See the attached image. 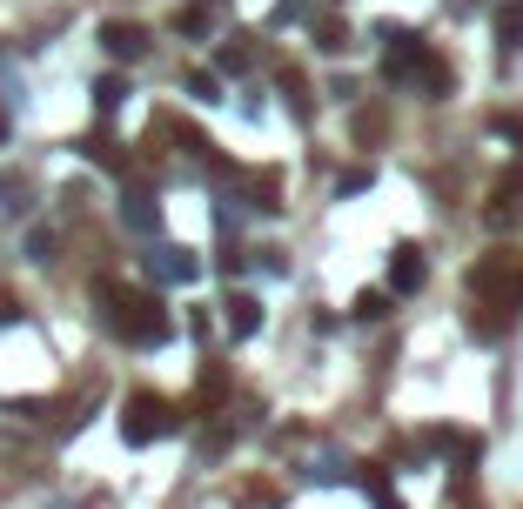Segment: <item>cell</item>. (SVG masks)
Segmentation results:
<instances>
[{"instance_id": "9", "label": "cell", "mask_w": 523, "mask_h": 509, "mask_svg": "<svg viewBox=\"0 0 523 509\" xmlns=\"http://www.w3.org/2000/svg\"><path fill=\"white\" fill-rule=\"evenodd\" d=\"M497 34H503V47H523V7H503Z\"/></svg>"}, {"instance_id": "10", "label": "cell", "mask_w": 523, "mask_h": 509, "mask_svg": "<svg viewBox=\"0 0 523 509\" xmlns=\"http://www.w3.org/2000/svg\"><path fill=\"white\" fill-rule=\"evenodd\" d=\"M121 94H128V88H121V81H114V74H108V81H101V88H94V101H101V108H114V101H121Z\"/></svg>"}, {"instance_id": "3", "label": "cell", "mask_w": 523, "mask_h": 509, "mask_svg": "<svg viewBox=\"0 0 523 509\" xmlns=\"http://www.w3.org/2000/svg\"><path fill=\"white\" fill-rule=\"evenodd\" d=\"M168 429H175V402L155 396V389H135V396H128V409H121V436L141 449V443H161Z\"/></svg>"}, {"instance_id": "7", "label": "cell", "mask_w": 523, "mask_h": 509, "mask_svg": "<svg viewBox=\"0 0 523 509\" xmlns=\"http://www.w3.org/2000/svg\"><path fill=\"white\" fill-rule=\"evenodd\" d=\"M255 322H262V302L255 295H228V335H255Z\"/></svg>"}, {"instance_id": "2", "label": "cell", "mask_w": 523, "mask_h": 509, "mask_svg": "<svg viewBox=\"0 0 523 509\" xmlns=\"http://www.w3.org/2000/svg\"><path fill=\"white\" fill-rule=\"evenodd\" d=\"M470 295L490 302V309H517L523 295V255H490V262L470 268Z\"/></svg>"}, {"instance_id": "4", "label": "cell", "mask_w": 523, "mask_h": 509, "mask_svg": "<svg viewBox=\"0 0 523 509\" xmlns=\"http://www.w3.org/2000/svg\"><path fill=\"white\" fill-rule=\"evenodd\" d=\"M483 222H490V228H517L523 222V168H510V175L497 181V195H490V208H483Z\"/></svg>"}, {"instance_id": "6", "label": "cell", "mask_w": 523, "mask_h": 509, "mask_svg": "<svg viewBox=\"0 0 523 509\" xmlns=\"http://www.w3.org/2000/svg\"><path fill=\"white\" fill-rule=\"evenodd\" d=\"M389 288H396V295L423 288V255H416V248H396V262H389Z\"/></svg>"}, {"instance_id": "1", "label": "cell", "mask_w": 523, "mask_h": 509, "mask_svg": "<svg viewBox=\"0 0 523 509\" xmlns=\"http://www.w3.org/2000/svg\"><path fill=\"white\" fill-rule=\"evenodd\" d=\"M101 315H108V329L121 335V342H135V349H148V342H168V309H161L148 288H128V282H101Z\"/></svg>"}, {"instance_id": "5", "label": "cell", "mask_w": 523, "mask_h": 509, "mask_svg": "<svg viewBox=\"0 0 523 509\" xmlns=\"http://www.w3.org/2000/svg\"><path fill=\"white\" fill-rule=\"evenodd\" d=\"M101 47H108L114 61H141V47H148V34H141L135 21H101Z\"/></svg>"}, {"instance_id": "8", "label": "cell", "mask_w": 523, "mask_h": 509, "mask_svg": "<svg viewBox=\"0 0 523 509\" xmlns=\"http://www.w3.org/2000/svg\"><path fill=\"white\" fill-rule=\"evenodd\" d=\"M356 315H363V322L389 315V295H383V288H363V295H356Z\"/></svg>"}]
</instances>
